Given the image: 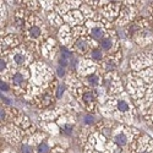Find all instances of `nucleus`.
I'll use <instances>...</instances> for the list:
<instances>
[{
    "mask_svg": "<svg viewBox=\"0 0 153 153\" xmlns=\"http://www.w3.org/2000/svg\"><path fill=\"white\" fill-rule=\"evenodd\" d=\"M74 48H75L76 52H79L80 54H85L87 50L90 49V42H88V39L85 36H81L74 43Z\"/></svg>",
    "mask_w": 153,
    "mask_h": 153,
    "instance_id": "obj_1",
    "label": "nucleus"
},
{
    "mask_svg": "<svg viewBox=\"0 0 153 153\" xmlns=\"http://www.w3.org/2000/svg\"><path fill=\"white\" fill-rule=\"evenodd\" d=\"M14 55H12V61H14L16 65L19 66H26L28 64V56H27V53L26 52H21V50H14Z\"/></svg>",
    "mask_w": 153,
    "mask_h": 153,
    "instance_id": "obj_2",
    "label": "nucleus"
},
{
    "mask_svg": "<svg viewBox=\"0 0 153 153\" xmlns=\"http://www.w3.org/2000/svg\"><path fill=\"white\" fill-rule=\"evenodd\" d=\"M43 34V28L37 23H33L27 31V37L30 41H37L39 39Z\"/></svg>",
    "mask_w": 153,
    "mask_h": 153,
    "instance_id": "obj_3",
    "label": "nucleus"
},
{
    "mask_svg": "<svg viewBox=\"0 0 153 153\" xmlns=\"http://www.w3.org/2000/svg\"><path fill=\"white\" fill-rule=\"evenodd\" d=\"M119 56H121V54H117L115 56H109V58L105 59V61H104V71L107 74H110L111 71H114V69L117 68Z\"/></svg>",
    "mask_w": 153,
    "mask_h": 153,
    "instance_id": "obj_4",
    "label": "nucleus"
},
{
    "mask_svg": "<svg viewBox=\"0 0 153 153\" xmlns=\"http://www.w3.org/2000/svg\"><path fill=\"white\" fill-rule=\"evenodd\" d=\"M11 82L15 86H23L25 82H26V76L21 71H15L14 75L11 76Z\"/></svg>",
    "mask_w": 153,
    "mask_h": 153,
    "instance_id": "obj_5",
    "label": "nucleus"
},
{
    "mask_svg": "<svg viewBox=\"0 0 153 153\" xmlns=\"http://www.w3.org/2000/svg\"><path fill=\"white\" fill-rule=\"evenodd\" d=\"M90 36L96 41H102L104 38V28L100 27V26H96V27L91 28Z\"/></svg>",
    "mask_w": 153,
    "mask_h": 153,
    "instance_id": "obj_6",
    "label": "nucleus"
},
{
    "mask_svg": "<svg viewBox=\"0 0 153 153\" xmlns=\"http://www.w3.org/2000/svg\"><path fill=\"white\" fill-rule=\"evenodd\" d=\"M114 142H115V145L119 146V147H124V146H126L127 143H129V136H127L126 134H124V132H120L114 137Z\"/></svg>",
    "mask_w": 153,
    "mask_h": 153,
    "instance_id": "obj_7",
    "label": "nucleus"
},
{
    "mask_svg": "<svg viewBox=\"0 0 153 153\" xmlns=\"http://www.w3.org/2000/svg\"><path fill=\"white\" fill-rule=\"evenodd\" d=\"M19 44V39H17V37H15V36H9V37H6L5 39L1 42V50H5V48L9 45H12V47H15V45H17Z\"/></svg>",
    "mask_w": 153,
    "mask_h": 153,
    "instance_id": "obj_8",
    "label": "nucleus"
},
{
    "mask_svg": "<svg viewBox=\"0 0 153 153\" xmlns=\"http://www.w3.org/2000/svg\"><path fill=\"white\" fill-rule=\"evenodd\" d=\"M117 110L121 114H126L130 111V104L125 99H119L117 102Z\"/></svg>",
    "mask_w": 153,
    "mask_h": 153,
    "instance_id": "obj_9",
    "label": "nucleus"
},
{
    "mask_svg": "<svg viewBox=\"0 0 153 153\" xmlns=\"http://www.w3.org/2000/svg\"><path fill=\"white\" fill-rule=\"evenodd\" d=\"M113 44H114V41H113L111 37H105V38H103V39L100 41V43H99L100 49L107 50V52L113 48Z\"/></svg>",
    "mask_w": 153,
    "mask_h": 153,
    "instance_id": "obj_10",
    "label": "nucleus"
},
{
    "mask_svg": "<svg viewBox=\"0 0 153 153\" xmlns=\"http://www.w3.org/2000/svg\"><path fill=\"white\" fill-rule=\"evenodd\" d=\"M87 85L88 86H91V87H97L99 83H100V79H99V76L96 75V74H91V75H88L87 76Z\"/></svg>",
    "mask_w": 153,
    "mask_h": 153,
    "instance_id": "obj_11",
    "label": "nucleus"
},
{
    "mask_svg": "<svg viewBox=\"0 0 153 153\" xmlns=\"http://www.w3.org/2000/svg\"><path fill=\"white\" fill-rule=\"evenodd\" d=\"M82 100L85 102V103H93V102L96 100V92L93 91H85L82 93Z\"/></svg>",
    "mask_w": 153,
    "mask_h": 153,
    "instance_id": "obj_12",
    "label": "nucleus"
},
{
    "mask_svg": "<svg viewBox=\"0 0 153 153\" xmlns=\"http://www.w3.org/2000/svg\"><path fill=\"white\" fill-rule=\"evenodd\" d=\"M68 20L69 21H74L75 23H80L81 21H82V15H81V12H79V11H70V14H69V16H68Z\"/></svg>",
    "mask_w": 153,
    "mask_h": 153,
    "instance_id": "obj_13",
    "label": "nucleus"
},
{
    "mask_svg": "<svg viewBox=\"0 0 153 153\" xmlns=\"http://www.w3.org/2000/svg\"><path fill=\"white\" fill-rule=\"evenodd\" d=\"M90 58L93 61H100L103 59V53L100 52V49H92L91 53H90Z\"/></svg>",
    "mask_w": 153,
    "mask_h": 153,
    "instance_id": "obj_14",
    "label": "nucleus"
},
{
    "mask_svg": "<svg viewBox=\"0 0 153 153\" xmlns=\"http://www.w3.org/2000/svg\"><path fill=\"white\" fill-rule=\"evenodd\" d=\"M50 152V147L48 143L45 142H41L37 147V153H49Z\"/></svg>",
    "mask_w": 153,
    "mask_h": 153,
    "instance_id": "obj_15",
    "label": "nucleus"
},
{
    "mask_svg": "<svg viewBox=\"0 0 153 153\" xmlns=\"http://www.w3.org/2000/svg\"><path fill=\"white\" fill-rule=\"evenodd\" d=\"M64 92H65V85H59V86L56 87V92H55V97H56L58 99H60V98L62 97Z\"/></svg>",
    "mask_w": 153,
    "mask_h": 153,
    "instance_id": "obj_16",
    "label": "nucleus"
},
{
    "mask_svg": "<svg viewBox=\"0 0 153 153\" xmlns=\"http://www.w3.org/2000/svg\"><path fill=\"white\" fill-rule=\"evenodd\" d=\"M83 123L86 125H93L94 124V117L91 115V114H86L83 117Z\"/></svg>",
    "mask_w": 153,
    "mask_h": 153,
    "instance_id": "obj_17",
    "label": "nucleus"
},
{
    "mask_svg": "<svg viewBox=\"0 0 153 153\" xmlns=\"http://www.w3.org/2000/svg\"><path fill=\"white\" fill-rule=\"evenodd\" d=\"M21 153H33V148L31 145H22L21 146Z\"/></svg>",
    "mask_w": 153,
    "mask_h": 153,
    "instance_id": "obj_18",
    "label": "nucleus"
},
{
    "mask_svg": "<svg viewBox=\"0 0 153 153\" xmlns=\"http://www.w3.org/2000/svg\"><path fill=\"white\" fill-rule=\"evenodd\" d=\"M72 125H70V124H66V125H64L62 126V130H64V132H65L66 135H71L72 134Z\"/></svg>",
    "mask_w": 153,
    "mask_h": 153,
    "instance_id": "obj_19",
    "label": "nucleus"
},
{
    "mask_svg": "<svg viewBox=\"0 0 153 153\" xmlns=\"http://www.w3.org/2000/svg\"><path fill=\"white\" fill-rule=\"evenodd\" d=\"M6 109L5 108H1L0 109V119H1V121H5L6 120Z\"/></svg>",
    "mask_w": 153,
    "mask_h": 153,
    "instance_id": "obj_20",
    "label": "nucleus"
},
{
    "mask_svg": "<svg viewBox=\"0 0 153 153\" xmlns=\"http://www.w3.org/2000/svg\"><path fill=\"white\" fill-rule=\"evenodd\" d=\"M0 88H1V91H3V92H7V91H9V86H7V83H6L5 81H3V80H1V82H0Z\"/></svg>",
    "mask_w": 153,
    "mask_h": 153,
    "instance_id": "obj_21",
    "label": "nucleus"
},
{
    "mask_svg": "<svg viewBox=\"0 0 153 153\" xmlns=\"http://www.w3.org/2000/svg\"><path fill=\"white\" fill-rule=\"evenodd\" d=\"M0 70H1V74L5 72V70H6V60L5 59L0 60Z\"/></svg>",
    "mask_w": 153,
    "mask_h": 153,
    "instance_id": "obj_22",
    "label": "nucleus"
},
{
    "mask_svg": "<svg viewBox=\"0 0 153 153\" xmlns=\"http://www.w3.org/2000/svg\"><path fill=\"white\" fill-rule=\"evenodd\" d=\"M56 71H58V76H59V77H64V76H65V68L59 66Z\"/></svg>",
    "mask_w": 153,
    "mask_h": 153,
    "instance_id": "obj_23",
    "label": "nucleus"
},
{
    "mask_svg": "<svg viewBox=\"0 0 153 153\" xmlns=\"http://www.w3.org/2000/svg\"><path fill=\"white\" fill-rule=\"evenodd\" d=\"M140 153H153L151 149L148 151V149H143V151H141V152H140Z\"/></svg>",
    "mask_w": 153,
    "mask_h": 153,
    "instance_id": "obj_24",
    "label": "nucleus"
}]
</instances>
